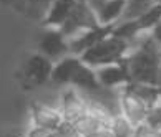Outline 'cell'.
Masks as SVG:
<instances>
[{"label": "cell", "mask_w": 161, "mask_h": 137, "mask_svg": "<svg viewBox=\"0 0 161 137\" xmlns=\"http://www.w3.org/2000/svg\"><path fill=\"white\" fill-rule=\"evenodd\" d=\"M158 0H126L120 22H135L145 17Z\"/></svg>", "instance_id": "obj_15"}, {"label": "cell", "mask_w": 161, "mask_h": 137, "mask_svg": "<svg viewBox=\"0 0 161 137\" xmlns=\"http://www.w3.org/2000/svg\"><path fill=\"white\" fill-rule=\"evenodd\" d=\"M131 48H133V43L118 38L115 35H108L92 48H88L85 53H81L80 59L92 68H100L113 63H121Z\"/></svg>", "instance_id": "obj_2"}, {"label": "cell", "mask_w": 161, "mask_h": 137, "mask_svg": "<svg viewBox=\"0 0 161 137\" xmlns=\"http://www.w3.org/2000/svg\"><path fill=\"white\" fill-rule=\"evenodd\" d=\"M57 134L60 137H81L78 127H76V124L70 122V121H63L60 124V127L57 129Z\"/></svg>", "instance_id": "obj_20"}, {"label": "cell", "mask_w": 161, "mask_h": 137, "mask_svg": "<svg viewBox=\"0 0 161 137\" xmlns=\"http://www.w3.org/2000/svg\"><path fill=\"white\" fill-rule=\"evenodd\" d=\"M0 137H22V135H14V134H5V135H0Z\"/></svg>", "instance_id": "obj_27"}, {"label": "cell", "mask_w": 161, "mask_h": 137, "mask_svg": "<svg viewBox=\"0 0 161 137\" xmlns=\"http://www.w3.org/2000/svg\"><path fill=\"white\" fill-rule=\"evenodd\" d=\"M130 88L148 104V108L159 104V89L158 86L143 84V83H130Z\"/></svg>", "instance_id": "obj_17"}, {"label": "cell", "mask_w": 161, "mask_h": 137, "mask_svg": "<svg viewBox=\"0 0 161 137\" xmlns=\"http://www.w3.org/2000/svg\"><path fill=\"white\" fill-rule=\"evenodd\" d=\"M81 59L76 55H68L53 64V71H52V79L53 83H58V84H70L71 76L76 71V68L80 66Z\"/></svg>", "instance_id": "obj_13"}, {"label": "cell", "mask_w": 161, "mask_h": 137, "mask_svg": "<svg viewBox=\"0 0 161 137\" xmlns=\"http://www.w3.org/2000/svg\"><path fill=\"white\" fill-rule=\"evenodd\" d=\"M48 137H60V135H58V134H57V132H52V134H50V135H48Z\"/></svg>", "instance_id": "obj_28"}, {"label": "cell", "mask_w": 161, "mask_h": 137, "mask_svg": "<svg viewBox=\"0 0 161 137\" xmlns=\"http://www.w3.org/2000/svg\"><path fill=\"white\" fill-rule=\"evenodd\" d=\"M30 121L32 126L42 127L45 130H50V132H57V129L63 122V117L58 108L42 103H33L30 106Z\"/></svg>", "instance_id": "obj_8"}, {"label": "cell", "mask_w": 161, "mask_h": 137, "mask_svg": "<svg viewBox=\"0 0 161 137\" xmlns=\"http://www.w3.org/2000/svg\"><path fill=\"white\" fill-rule=\"evenodd\" d=\"M135 22L138 23V27L143 33H150L161 22V2H156L145 17H141L140 20H135Z\"/></svg>", "instance_id": "obj_19"}, {"label": "cell", "mask_w": 161, "mask_h": 137, "mask_svg": "<svg viewBox=\"0 0 161 137\" xmlns=\"http://www.w3.org/2000/svg\"><path fill=\"white\" fill-rule=\"evenodd\" d=\"M85 2L90 5V8L95 12V13H98V12L101 10V7L106 3V0H85Z\"/></svg>", "instance_id": "obj_24"}, {"label": "cell", "mask_w": 161, "mask_h": 137, "mask_svg": "<svg viewBox=\"0 0 161 137\" xmlns=\"http://www.w3.org/2000/svg\"><path fill=\"white\" fill-rule=\"evenodd\" d=\"M38 53L48 56L52 61H58L70 53V40L62 33L60 28H45L38 40Z\"/></svg>", "instance_id": "obj_5"}, {"label": "cell", "mask_w": 161, "mask_h": 137, "mask_svg": "<svg viewBox=\"0 0 161 137\" xmlns=\"http://www.w3.org/2000/svg\"><path fill=\"white\" fill-rule=\"evenodd\" d=\"M108 127H110L111 134L115 137H133L135 130H136V126L130 121V119L125 117L121 112H118V114H115L110 119Z\"/></svg>", "instance_id": "obj_16"}, {"label": "cell", "mask_w": 161, "mask_h": 137, "mask_svg": "<svg viewBox=\"0 0 161 137\" xmlns=\"http://www.w3.org/2000/svg\"><path fill=\"white\" fill-rule=\"evenodd\" d=\"M55 61H52L48 56L42 53H33L28 56L25 63V76L33 84H43L52 79V71Z\"/></svg>", "instance_id": "obj_10"}, {"label": "cell", "mask_w": 161, "mask_h": 137, "mask_svg": "<svg viewBox=\"0 0 161 137\" xmlns=\"http://www.w3.org/2000/svg\"><path fill=\"white\" fill-rule=\"evenodd\" d=\"M150 35H151V37H153V38L156 40L159 45H161V22H159L158 25H156V27H154V28L151 30V32H150Z\"/></svg>", "instance_id": "obj_25"}, {"label": "cell", "mask_w": 161, "mask_h": 137, "mask_svg": "<svg viewBox=\"0 0 161 137\" xmlns=\"http://www.w3.org/2000/svg\"><path fill=\"white\" fill-rule=\"evenodd\" d=\"M58 109H60V112H62L63 121H70V122L78 121L81 116H85L88 112L86 96L81 94L76 88L65 89V91L62 93Z\"/></svg>", "instance_id": "obj_6"}, {"label": "cell", "mask_w": 161, "mask_h": 137, "mask_svg": "<svg viewBox=\"0 0 161 137\" xmlns=\"http://www.w3.org/2000/svg\"><path fill=\"white\" fill-rule=\"evenodd\" d=\"M158 2H161V0H158Z\"/></svg>", "instance_id": "obj_30"}, {"label": "cell", "mask_w": 161, "mask_h": 137, "mask_svg": "<svg viewBox=\"0 0 161 137\" xmlns=\"http://www.w3.org/2000/svg\"><path fill=\"white\" fill-rule=\"evenodd\" d=\"M76 3H78V0H55L45 13L43 27L45 28H60L67 22V18L70 17L71 10L75 8Z\"/></svg>", "instance_id": "obj_11"}, {"label": "cell", "mask_w": 161, "mask_h": 137, "mask_svg": "<svg viewBox=\"0 0 161 137\" xmlns=\"http://www.w3.org/2000/svg\"><path fill=\"white\" fill-rule=\"evenodd\" d=\"M118 104H120V112L130 119L135 126L146 122V116H148V104L143 101L133 89L130 88V84L123 86L118 93Z\"/></svg>", "instance_id": "obj_4"}, {"label": "cell", "mask_w": 161, "mask_h": 137, "mask_svg": "<svg viewBox=\"0 0 161 137\" xmlns=\"http://www.w3.org/2000/svg\"><path fill=\"white\" fill-rule=\"evenodd\" d=\"M37 2H38L40 5H43V7H47V10H48V7H50L53 2H55V0H37Z\"/></svg>", "instance_id": "obj_26"}, {"label": "cell", "mask_w": 161, "mask_h": 137, "mask_svg": "<svg viewBox=\"0 0 161 137\" xmlns=\"http://www.w3.org/2000/svg\"><path fill=\"white\" fill-rule=\"evenodd\" d=\"M75 124H76V127H78L81 137H86V135H90V134H93V132H97L98 129L108 126L106 122L100 121L98 117H95L93 114H90V112H86L85 116H81V117L78 119V121H75Z\"/></svg>", "instance_id": "obj_18"}, {"label": "cell", "mask_w": 161, "mask_h": 137, "mask_svg": "<svg viewBox=\"0 0 161 137\" xmlns=\"http://www.w3.org/2000/svg\"><path fill=\"white\" fill-rule=\"evenodd\" d=\"M113 28H115V25H100L97 28H92V30L78 33L76 37L70 38V53L80 56L81 53H85L88 48H92V46L97 45L98 41H101L103 38L108 37V35H111Z\"/></svg>", "instance_id": "obj_9"}, {"label": "cell", "mask_w": 161, "mask_h": 137, "mask_svg": "<svg viewBox=\"0 0 161 137\" xmlns=\"http://www.w3.org/2000/svg\"><path fill=\"white\" fill-rule=\"evenodd\" d=\"M97 27H100L97 13L90 8V5L85 0H78V3L75 5V8L71 10L70 17L60 27V30L65 37L70 40L81 32H86V30H92Z\"/></svg>", "instance_id": "obj_3"}, {"label": "cell", "mask_w": 161, "mask_h": 137, "mask_svg": "<svg viewBox=\"0 0 161 137\" xmlns=\"http://www.w3.org/2000/svg\"><path fill=\"white\" fill-rule=\"evenodd\" d=\"M70 86H73L76 89H81V91H85V93H97L101 89L95 68L88 66V64H85L83 61L80 63V66L76 68V71L73 73V76H71Z\"/></svg>", "instance_id": "obj_12"}, {"label": "cell", "mask_w": 161, "mask_h": 137, "mask_svg": "<svg viewBox=\"0 0 161 137\" xmlns=\"http://www.w3.org/2000/svg\"><path fill=\"white\" fill-rule=\"evenodd\" d=\"M97 71V78L98 83L103 89H115V88H123L131 83L130 73L125 61L121 63H113V64H106V66H100L95 68Z\"/></svg>", "instance_id": "obj_7"}, {"label": "cell", "mask_w": 161, "mask_h": 137, "mask_svg": "<svg viewBox=\"0 0 161 137\" xmlns=\"http://www.w3.org/2000/svg\"><path fill=\"white\" fill-rule=\"evenodd\" d=\"M52 132L50 130H45V129H42V127H37V126H32V129L27 132L25 137H48Z\"/></svg>", "instance_id": "obj_22"}, {"label": "cell", "mask_w": 161, "mask_h": 137, "mask_svg": "<svg viewBox=\"0 0 161 137\" xmlns=\"http://www.w3.org/2000/svg\"><path fill=\"white\" fill-rule=\"evenodd\" d=\"M123 61L128 68L131 83L159 86L161 45L150 33H143L135 41Z\"/></svg>", "instance_id": "obj_1"}, {"label": "cell", "mask_w": 161, "mask_h": 137, "mask_svg": "<svg viewBox=\"0 0 161 137\" xmlns=\"http://www.w3.org/2000/svg\"><path fill=\"white\" fill-rule=\"evenodd\" d=\"M126 0H106V3L97 13L100 25H116L121 20Z\"/></svg>", "instance_id": "obj_14"}, {"label": "cell", "mask_w": 161, "mask_h": 137, "mask_svg": "<svg viewBox=\"0 0 161 137\" xmlns=\"http://www.w3.org/2000/svg\"><path fill=\"white\" fill-rule=\"evenodd\" d=\"M133 137H161V129L159 127H153L150 124L143 122L140 126H136L135 135Z\"/></svg>", "instance_id": "obj_21"}, {"label": "cell", "mask_w": 161, "mask_h": 137, "mask_svg": "<svg viewBox=\"0 0 161 137\" xmlns=\"http://www.w3.org/2000/svg\"><path fill=\"white\" fill-rule=\"evenodd\" d=\"M159 84H161V63H159Z\"/></svg>", "instance_id": "obj_29"}, {"label": "cell", "mask_w": 161, "mask_h": 137, "mask_svg": "<svg viewBox=\"0 0 161 137\" xmlns=\"http://www.w3.org/2000/svg\"><path fill=\"white\" fill-rule=\"evenodd\" d=\"M86 137H115V135L111 134V130H110V127H108V126H105V127L98 129L97 132H93V134L86 135Z\"/></svg>", "instance_id": "obj_23"}]
</instances>
